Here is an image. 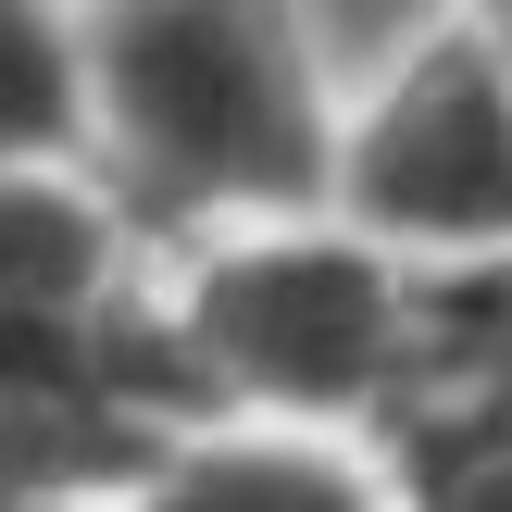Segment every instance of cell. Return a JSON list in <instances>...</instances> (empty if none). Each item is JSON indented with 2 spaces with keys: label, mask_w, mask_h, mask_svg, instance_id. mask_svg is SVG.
<instances>
[{
  "label": "cell",
  "mask_w": 512,
  "mask_h": 512,
  "mask_svg": "<svg viewBox=\"0 0 512 512\" xmlns=\"http://www.w3.org/2000/svg\"><path fill=\"white\" fill-rule=\"evenodd\" d=\"M325 125L313 0H75V150L150 250L325 200Z\"/></svg>",
  "instance_id": "1"
},
{
  "label": "cell",
  "mask_w": 512,
  "mask_h": 512,
  "mask_svg": "<svg viewBox=\"0 0 512 512\" xmlns=\"http://www.w3.org/2000/svg\"><path fill=\"white\" fill-rule=\"evenodd\" d=\"M150 288H163V325L200 363V388L238 413H313L375 438L425 350V275L375 250L363 225H338L325 200L163 238Z\"/></svg>",
  "instance_id": "2"
},
{
  "label": "cell",
  "mask_w": 512,
  "mask_h": 512,
  "mask_svg": "<svg viewBox=\"0 0 512 512\" xmlns=\"http://www.w3.org/2000/svg\"><path fill=\"white\" fill-rule=\"evenodd\" d=\"M325 213L413 275L512 250V38L475 0L425 13L375 75H338Z\"/></svg>",
  "instance_id": "3"
},
{
  "label": "cell",
  "mask_w": 512,
  "mask_h": 512,
  "mask_svg": "<svg viewBox=\"0 0 512 512\" xmlns=\"http://www.w3.org/2000/svg\"><path fill=\"white\" fill-rule=\"evenodd\" d=\"M125 512H388V463H375L363 425L213 400V413L150 438Z\"/></svg>",
  "instance_id": "4"
},
{
  "label": "cell",
  "mask_w": 512,
  "mask_h": 512,
  "mask_svg": "<svg viewBox=\"0 0 512 512\" xmlns=\"http://www.w3.org/2000/svg\"><path fill=\"white\" fill-rule=\"evenodd\" d=\"M150 275V238L88 150H25L0 163V325H75Z\"/></svg>",
  "instance_id": "5"
},
{
  "label": "cell",
  "mask_w": 512,
  "mask_h": 512,
  "mask_svg": "<svg viewBox=\"0 0 512 512\" xmlns=\"http://www.w3.org/2000/svg\"><path fill=\"white\" fill-rule=\"evenodd\" d=\"M75 150V0H0V163Z\"/></svg>",
  "instance_id": "6"
}]
</instances>
